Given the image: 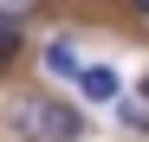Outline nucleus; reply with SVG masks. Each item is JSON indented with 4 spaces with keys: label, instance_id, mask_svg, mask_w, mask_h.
Listing matches in <instances>:
<instances>
[{
    "label": "nucleus",
    "instance_id": "obj_1",
    "mask_svg": "<svg viewBox=\"0 0 149 142\" xmlns=\"http://www.w3.org/2000/svg\"><path fill=\"white\" fill-rule=\"evenodd\" d=\"M78 136H84V116L71 103H45L39 110V142H78Z\"/></svg>",
    "mask_w": 149,
    "mask_h": 142
},
{
    "label": "nucleus",
    "instance_id": "obj_2",
    "mask_svg": "<svg viewBox=\"0 0 149 142\" xmlns=\"http://www.w3.org/2000/svg\"><path fill=\"white\" fill-rule=\"evenodd\" d=\"M45 71H52V78H65V84L84 78V65H78V52H71V39H52V45H45Z\"/></svg>",
    "mask_w": 149,
    "mask_h": 142
},
{
    "label": "nucleus",
    "instance_id": "obj_3",
    "mask_svg": "<svg viewBox=\"0 0 149 142\" xmlns=\"http://www.w3.org/2000/svg\"><path fill=\"white\" fill-rule=\"evenodd\" d=\"M78 90H84V97H97V103H110V97H117V71H110V65H84Z\"/></svg>",
    "mask_w": 149,
    "mask_h": 142
},
{
    "label": "nucleus",
    "instance_id": "obj_4",
    "mask_svg": "<svg viewBox=\"0 0 149 142\" xmlns=\"http://www.w3.org/2000/svg\"><path fill=\"white\" fill-rule=\"evenodd\" d=\"M39 110H45V97H19V103H13V129L33 136V142H39Z\"/></svg>",
    "mask_w": 149,
    "mask_h": 142
},
{
    "label": "nucleus",
    "instance_id": "obj_5",
    "mask_svg": "<svg viewBox=\"0 0 149 142\" xmlns=\"http://www.w3.org/2000/svg\"><path fill=\"white\" fill-rule=\"evenodd\" d=\"M45 7V0H0V19H13V26H26V19Z\"/></svg>",
    "mask_w": 149,
    "mask_h": 142
},
{
    "label": "nucleus",
    "instance_id": "obj_6",
    "mask_svg": "<svg viewBox=\"0 0 149 142\" xmlns=\"http://www.w3.org/2000/svg\"><path fill=\"white\" fill-rule=\"evenodd\" d=\"M7 58H19V26L0 19V65H7Z\"/></svg>",
    "mask_w": 149,
    "mask_h": 142
},
{
    "label": "nucleus",
    "instance_id": "obj_7",
    "mask_svg": "<svg viewBox=\"0 0 149 142\" xmlns=\"http://www.w3.org/2000/svg\"><path fill=\"white\" fill-rule=\"evenodd\" d=\"M123 123H130V129H149V103H123Z\"/></svg>",
    "mask_w": 149,
    "mask_h": 142
},
{
    "label": "nucleus",
    "instance_id": "obj_8",
    "mask_svg": "<svg viewBox=\"0 0 149 142\" xmlns=\"http://www.w3.org/2000/svg\"><path fill=\"white\" fill-rule=\"evenodd\" d=\"M130 7H136V13H143V19H149V0H130Z\"/></svg>",
    "mask_w": 149,
    "mask_h": 142
},
{
    "label": "nucleus",
    "instance_id": "obj_9",
    "mask_svg": "<svg viewBox=\"0 0 149 142\" xmlns=\"http://www.w3.org/2000/svg\"><path fill=\"white\" fill-rule=\"evenodd\" d=\"M143 103H149V71H143Z\"/></svg>",
    "mask_w": 149,
    "mask_h": 142
}]
</instances>
